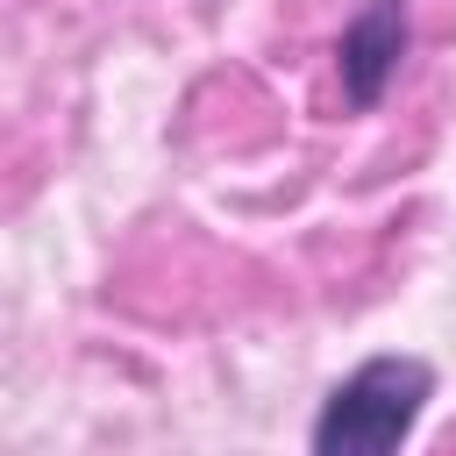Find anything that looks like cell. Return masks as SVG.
Returning <instances> with one entry per match:
<instances>
[{
    "label": "cell",
    "instance_id": "cell-1",
    "mask_svg": "<svg viewBox=\"0 0 456 456\" xmlns=\"http://www.w3.org/2000/svg\"><path fill=\"white\" fill-rule=\"evenodd\" d=\"M435 399V363L428 356H363L314 413V435H306V456H399L406 435L420 428Z\"/></svg>",
    "mask_w": 456,
    "mask_h": 456
},
{
    "label": "cell",
    "instance_id": "cell-2",
    "mask_svg": "<svg viewBox=\"0 0 456 456\" xmlns=\"http://www.w3.org/2000/svg\"><path fill=\"white\" fill-rule=\"evenodd\" d=\"M406 43H413V14H406V0H363V7L349 14L342 43H335V78H342V100L370 114V107L385 100V86L399 78Z\"/></svg>",
    "mask_w": 456,
    "mask_h": 456
}]
</instances>
